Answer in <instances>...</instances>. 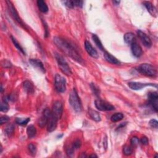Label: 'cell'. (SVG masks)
<instances>
[{"instance_id": "cell-21", "label": "cell", "mask_w": 158, "mask_h": 158, "mask_svg": "<svg viewBox=\"0 0 158 158\" xmlns=\"http://www.w3.org/2000/svg\"><path fill=\"white\" fill-rule=\"evenodd\" d=\"M37 6L39 10L41 13H46L48 11V7L45 1L43 0H38L37 1Z\"/></svg>"}, {"instance_id": "cell-26", "label": "cell", "mask_w": 158, "mask_h": 158, "mask_svg": "<svg viewBox=\"0 0 158 158\" xmlns=\"http://www.w3.org/2000/svg\"><path fill=\"white\" fill-rule=\"evenodd\" d=\"M123 118H124L123 114L118 113L113 114L111 116V118H110V120H111V121L113 122H117L122 120Z\"/></svg>"}, {"instance_id": "cell-14", "label": "cell", "mask_w": 158, "mask_h": 158, "mask_svg": "<svg viewBox=\"0 0 158 158\" xmlns=\"http://www.w3.org/2000/svg\"><path fill=\"white\" fill-rule=\"evenodd\" d=\"M29 62L31 64V65L33 67H34L36 69L40 71L41 72L45 73V68L43 66V62H42L40 60L38 59H30L29 60Z\"/></svg>"}, {"instance_id": "cell-7", "label": "cell", "mask_w": 158, "mask_h": 158, "mask_svg": "<svg viewBox=\"0 0 158 158\" xmlns=\"http://www.w3.org/2000/svg\"><path fill=\"white\" fill-rule=\"evenodd\" d=\"M96 108L101 111H110L115 109V108L111 104L101 99H97L95 101Z\"/></svg>"}, {"instance_id": "cell-29", "label": "cell", "mask_w": 158, "mask_h": 158, "mask_svg": "<svg viewBox=\"0 0 158 158\" xmlns=\"http://www.w3.org/2000/svg\"><path fill=\"white\" fill-rule=\"evenodd\" d=\"M14 126L12 124H8L6 127V128H5V131H6V134L9 136L11 135L14 133Z\"/></svg>"}, {"instance_id": "cell-2", "label": "cell", "mask_w": 158, "mask_h": 158, "mask_svg": "<svg viewBox=\"0 0 158 158\" xmlns=\"http://www.w3.org/2000/svg\"><path fill=\"white\" fill-rule=\"evenodd\" d=\"M69 103L71 106L72 107L73 110L77 113H80L82 109V105L79 98L77 92L75 88L73 89L72 92L71 93L69 98Z\"/></svg>"}, {"instance_id": "cell-20", "label": "cell", "mask_w": 158, "mask_h": 158, "mask_svg": "<svg viewBox=\"0 0 158 158\" xmlns=\"http://www.w3.org/2000/svg\"><path fill=\"white\" fill-rule=\"evenodd\" d=\"M23 87L26 92H27L29 94H31L34 92V87L33 84L29 80H26L23 83Z\"/></svg>"}, {"instance_id": "cell-15", "label": "cell", "mask_w": 158, "mask_h": 158, "mask_svg": "<svg viewBox=\"0 0 158 158\" xmlns=\"http://www.w3.org/2000/svg\"><path fill=\"white\" fill-rule=\"evenodd\" d=\"M131 50L134 56L136 57H140L142 55V49L141 46L136 41H134L131 44Z\"/></svg>"}, {"instance_id": "cell-35", "label": "cell", "mask_w": 158, "mask_h": 158, "mask_svg": "<svg viewBox=\"0 0 158 158\" xmlns=\"http://www.w3.org/2000/svg\"><path fill=\"white\" fill-rule=\"evenodd\" d=\"M90 86H91V88L92 89L93 93H94L95 95L98 96L99 94V88H97V87L95 85H94V83H92Z\"/></svg>"}, {"instance_id": "cell-34", "label": "cell", "mask_w": 158, "mask_h": 158, "mask_svg": "<svg viewBox=\"0 0 158 158\" xmlns=\"http://www.w3.org/2000/svg\"><path fill=\"white\" fill-rule=\"evenodd\" d=\"M139 141H140V140H139L138 138L136 137V136H134V137L131 138L130 140L131 145L134 146H137L139 143Z\"/></svg>"}, {"instance_id": "cell-5", "label": "cell", "mask_w": 158, "mask_h": 158, "mask_svg": "<svg viewBox=\"0 0 158 158\" xmlns=\"http://www.w3.org/2000/svg\"><path fill=\"white\" fill-rule=\"evenodd\" d=\"M55 85L57 92H65L66 90V80L65 78L59 74H56L55 79Z\"/></svg>"}, {"instance_id": "cell-37", "label": "cell", "mask_w": 158, "mask_h": 158, "mask_svg": "<svg viewBox=\"0 0 158 158\" xmlns=\"http://www.w3.org/2000/svg\"><path fill=\"white\" fill-rule=\"evenodd\" d=\"M9 120V117L8 116H7V115H3V116H1V118H0V124H1V125H3L8 122Z\"/></svg>"}, {"instance_id": "cell-30", "label": "cell", "mask_w": 158, "mask_h": 158, "mask_svg": "<svg viewBox=\"0 0 158 158\" xmlns=\"http://www.w3.org/2000/svg\"><path fill=\"white\" fill-rule=\"evenodd\" d=\"M28 150H29V151L30 152V154L33 156H35L36 155V146L32 144V143H30L28 145Z\"/></svg>"}, {"instance_id": "cell-18", "label": "cell", "mask_w": 158, "mask_h": 158, "mask_svg": "<svg viewBox=\"0 0 158 158\" xmlns=\"http://www.w3.org/2000/svg\"><path fill=\"white\" fill-rule=\"evenodd\" d=\"M144 6L146 7V8L148 10V11L154 17H157V12L156 8L152 5V4L149 1H145L143 3Z\"/></svg>"}, {"instance_id": "cell-42", "label": "cell", "mask_w": 158, "mask_h": 158, "mask_svg": "<svg viewBox=\"0 0 158 158\" xmlns=\"http://www.w3.org/2000/svg\"><path fill=\"white\" fill-rule=\"evenodd\" d=\"M120 1H113V3L115 4V5H119V3H120Z\"/></svg>"}, {"instance_id": "cell-10", "label": "cell", "mask_w": 158, "mask_h": 158, "mask_svg": "<svg viewBox=\"0 0 158 158\" xmlns=\"http://www.w3.org/2000/svg\"><path fill=\"white\" fill-rule=\"evenodd\" d=\"M148 101L150 106L153 108L155 112L158 110V94L157 92H150L148 93Z\"/></svg>"}, {"instance_id": "cell-17", "label": "cell", "mask_w": 158, "mask_h": 158, "mask_svg": "<svg viewBox=\"0 0 158 158\" xmlns=\"http://www.w3.org/2000/svg\"><path fill=\"white\" fill-rule=\"evenodd\" d=\"M65 6L68 8H73L74 7H82L83 6V1H80V0H73V1H63Z\"/></svg>"}, {"instance_id": "cell-31", "label": "cell", "mask_w": 158, "mask_h": 158, "mask_svg": "<svg viewBox=\"0 0 158 158\" xmlns=\"http://www.w3.org/2000/svg\"><path fill=\"white\" fill-rule=\"evenodd\" d=\"M132 151H133V150L130 146L125 145L124 146L123 152H124V154L125 155L130 156V155H131V153H132Z\"/></svg>"}, {"instance_id": "cell-24", "label": "cell", "mask_w": 158, "mask_h": 158, "mask_svg": "<svg viewBox=\"0 0 158 158\" xmlns=\"http://www.w3.org/2000/svg\"><path fill=\"white\" fill-rule=\"evenodd\" d=\"M36 130L34 126L32 125L29 126L27 129V134L28 137L29 138H33L36 135Z\"/></svg>"}, {"instance_id": "cell-36", "label": "cell", "mask_w": 158, "mask_h": 158, "mask_svg": "<svg viewBox=\"0 0 158 158\" xmlns=\"http://www.w3.org/2000/svg\"><path fill=\"white\" fill-rule=\"evenodd\" d=\"M150 125L151 127H152V128H155V129H157L158 127V122L155 120V119H151L150 122H149Z\"/></svg>"}, {"instance_id": "cell-12", "label": "cell", "mask_w": 158, "mask_h": 158, "mask_svg": "<svg viewBox=\"0 0 158 158\" xmlns=\"http://www.w3.org/2000/svg\"><path fill=\"white\" fill-rule=\"evenodd\" d=\"M137 34L144 46L147 47V48H150L152 45V42L149 36L140 30L137 31Z\"/></svg>"}, {"instance_id": "cell-4", "label": "cell", "mask_w": 158, "mask_h": 158, "mask_svg": "<svg viewBox=\"0 0 158 158\" xmlns=\"http://www.w3.org/2000/svg\"><path fill=\"white\" fill-rule=\"evenodd\" d=\"M139 72L149 77H155L156 76L157 71L155 67L150 64H141L136 68Z\"/></svg>"}, {"instance_id": "cell-6", "label": "cell", "mask_w": 158, "mask_h": 158, "mask_svg": "<svg viewBox=\"0 0 158 158\" xmlns=\"http://www.w3.org/2000/svg\"><path fill=\"white\" fill-rule=\"evenodd\" d=\"M63 106L62 103L59 101H56L54 103L51 110V116L56 120H59L62 115Z\"/></svg>"}, {"instance_id": "cell-13", "label": "cell", "mask_w": 158, "mask_h": 158, "mask_svg": "<svg viewBox=\"0 0 158 158\" xmlns=\"http://www.w3.org/2000/svg\"><path fill=\"white\" fill-rule=\"evenodd\" d=\"M85 48L89 56H91L92 57H94V58H98L99 56L97 51L93 48V46L89 41H85Z\"/></svg>"}, {"instance_id": "cell-3", "label": "cell", "mask_w": 158, "mask_h": 158, "mask_svg": "<svg viewBox=\"0 0 158 158\" xmlns=\"http://www.w3.org/2000/svg\"><path fill=\"white\" fill-rule=\"evenodd\" d=\"M55 56L61 71L66 76H71L72 74L71 67L68 65L67 62L64 57L57 52H55Z\"/></svg>"}, {"instance_id": "cell-33", "label": "cell", "mask_w": 158, "mask_h": 158, "mask_svg": "<svg viewBox=\"0 0 158 158\" xmlns=\"http://www.w3.org/2000/svg\"><path fill=\"white\" fill-rule=\"evenodd\" d=\"M81 145H82V143H81L80 140H76L72 143V148L74 150H77L81 146Z\"/></svg>"}, {"instance_id": "cell-41", "label": "cell", "mask_w": 158, "mask_h": 158, "mask_svg": "<svg viewBox=\"0 0 158 158\" xmlns=\"http://www.w3.org/2000/svg\"><path fill=\"white\" fill-rule=\"evenodd\" d=\"M44 24V27H45V37H48L49 36V31H48V26L45 24V22L43 23Z\"/></svg>"}, {"instance_id": "cell-8", "label": "cell", "mask_w": 158, "mask_h": 158, "mask_svg": "<svg viewBox=\"0 0 158 158\" xmlns=\"http://www.w3.org/2000/svg\"><path fill=\"white\" fill-rule=\"evenodd\" d=\"M51 110L49 108H46L43 113V115L40 118L38 121V125L41 128H43L45 125H47L48 122V120L51 116Z\"/></svg>"}, {"instance_id": "cell-40", "label": "cell", "mask_w": 158, "mask_h": 158, "mask_svg": "<svg viewBox=\"0 0 158 158\" xmlns=\"http://www.w3.org/2000/svg\"><path fill=\"white\" fill-rule=\"evenodd\" d=\"M73 151H74V149L72 148V146L67 147L66 148V153L69 156H71L73 153Z\"/></svg>"}, {"instance_id": "cell-39", "label": "cell", "mask_w": 158, "mask_h": 158, "mask_svg": "<svg viewBox=\"0 0 158 158\" xmlns=\"http://www.w3.org/2000/svg\"><path fill=\"white\" fill-rule=\"evenodd\" d=\"M2 66L4 67H10L12 66L11 63H10L9 61L8 60H4L3 61H2Z\"/></svg>"}, {"instance_id": "cell-25", "label": "cell", "mask_w": 158, "mask_h": 158, "mask_svg": "<svg viewBox=\"0 0 158 158\" xmlns=\"http://www.w3.org/2000/svg\"><path fill=\"white\" fill-rule=\"evenodd\" d=\"M92 39H93V41L94 42V43H95V44L96 45V46H98V48L99 50H101V51H104V47L103 46L101 41H100L99 38H98V36L96 35L93 34L92 35Z\"/></svg>"}, {"instance_id": "cell-9", "label": "cell", "mask_w": 158, "mask_h": 158, "mask_svg": "<svg viewBox=\"0 0 158 158\" xmlns=\"http://www.w3.org/2000/svg\"><path fill=\"white\" fill-rule=\"evenodd\" d=\"M6 3H7V5L8 6V8L9 9V11L10 12V13H11L12 15L13 18L17 21V22L20 25H22V27H25V25H24V24L23 23V22L22 21V20H21V19L20 18L19 15L18 14V13L17 12L16 9H15V8H14V5L13 4V3L9 1H6Z\"/></svg>"}, {"instance_id": "cell-27", "label": "cell", "mask_w": 158, "mask_h": 158, "mask_svg": "<svg viewBox=\"0 0 158 158\" xmlns=\"http://www.w3.org/2000/svg\"><path fill=\"white\" fill-rule=\"evenodd\" d=\"M10 38H11V40H12V41H13V44L14 45V46H15V47H16L17 49L19 51H20L21 52H22V53H23L24 55H25V52L24 49L22 48V47L18 43V41L16 40V39H15V38H14L13 36H10Z\"/></svg>"}, {"instance_id": "cell-19", "label": "cell", "mask_w": 158, "mask_h": 158, "mask_svg": "<svg viewBox=\"0 0 158 158\" xmlns=\"http://www.w3.org/2000/svg\"><path fill=\"white\" fill-rule=\"evenodd\" d=\"M104 58H105V59H106V61L110 63V64H120V62L116 58V57H115L114 56L110 55L108 52H105Z\"/></svg>"}, {"instance_id": "cell-22", "label": "cell", "mask_w": 158, "mask_h": 158, "mask_svg": "<svg viewBox=\"0 0 158 158\" xmlns=\"http://www.w3.org/2000/svg\"><path fill=\"white\" fill-rule=\"evenodd\" d=\"M88 114L90 117L94 121H96V122H99L101 120V116H100L99 114L96 110L89 109L88 110Z\"/></svg>"}, {"instance_id": "cell-28", "label": "cell", "mask_w": 158, "mask_h": 158, "mask_svg": "<svg viewBox=\"0 0 158 158\" xmlns=\"http://www.w3.org/2000/svg\"><path fill=\"white\" fill-rule=\"evenodd\" d=\"M30 120V118H27V119H20V118H16L15 119V122H16L17 124L20 125H26Z\"/></svg>"}, {"instance_id": "cell-23", "label": "cell", "mask_w": 158, "mask_h": 158, "mask_svg": "<svg viewBox=\"0 0 158 158\" xmlns=\"http://www.w3.org/2000/svg\"><path fill=\"white\" fill-rule=\"evenodd\" d=\"M124 41L127 44H131L134 43V41H135V35L134 34L129 32L125 34L124 35Z\"/></svg>"}, {"instance_id": "cell-38", "label": "cell", "mask_w": 158, "mask_h": 158, "mask_svg": "<svg viewBox=\"0 0 158 158\" xmlns=\"http://www.w3.org/2000/svg\"><path fill=\"white\" fill-rule=\"evenodd\" d=\"M140 142L141 143V144H143L144 145H147L148 144V138L146 137V136H143V137H141L140 139Z\"/></svg>"}, {"instance_id": "cell-32", "label": "cell", "mask_w": 158, "mask_h": 158, "mask_svg": "<svg viewBox=\"0 0 158 158\" xmlns=\"http://www.w3.org/2000/svg\"><path fill=\"white\" fill-rule=\"evenodd\" d=\"M0 110L1 111L4 112V113H6L9 110V105L7 103L6 101H3L1 103V106H0Z\"/></svg>"}, {"instance_id": "cell-16", "label": "cell", "mask_w": 158, "mask_h": 158, "mask_svg": "<svg viewBox=\"0 0 158 158\" xmlns=\"http://www.w3.org/2000/svg\"><path fill=\"white\" fill-rule=\"evenodd\" d=\"M57 121L58 120H56L54 117H52L51 114V116L48 120V124H47V125H48V127H47V130H48V131H49V132H52V131H53L54 130H56L57 127Z\"/></svg>"}, {"instance_id": "cell-1", "label": "cell", "mask_w": 158, "mask_h": 158, "mask_svg": "<svg viewBox=\"0 0 158 158\" xmlns=\"http://www.w3.org/2000/svg\"><path fill=\"white\" fill-rule=\"evenodd\" d=\"M54 43L56 46L60 49L64 53L68 56L71 57L73 60H75L78 63L83 64V60L82 57L78 53L77 50L74 48L72 45H71L69 41L64 40V38L56 36L53 38Z\"/></svg>"}, {"instance_id": "cell-11", "label": "cell", "mask_w": 158, "mask_h": 158, "mask_svg": "<svg viewBox=\"0 0 158 158\" xmlns=\"http://www.w3.org/2000/svg\"><path fill=\"white\" fill-rule=\"evenodd\" d=\"M129 87L131 88L134 89V90H139L145 87L148 86H151V87H155L156 88L157 87V84L154 83H142L140 82H131L128 83Z\"/></svg>"}, {"instance_id": "cell-43", "label": "cell", "mask_w": 158, "mask_h": 158, "mask_svg": "<svg viewBox=\"0 0 158 158\" xmlns=\"http://www.w3.org/2000/svg\"><path fill=\"white\" fill-rule=\"evenodd\" d=\"M89 157H98V156L93 154V155H92L89 156Z\"/></svg>"}]
</instances>
